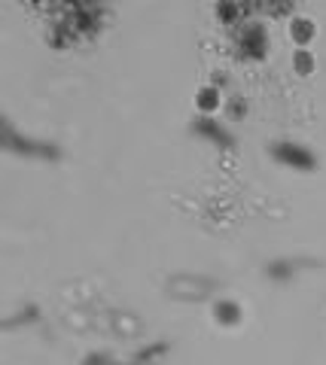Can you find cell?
Listing matches in <instances>:
<instances>
[{
    "instance_id": "cell-1",
    "label": "cell",
    "mask_w": 326,
    "mask_h": 365,
    "mask_svg": "<svg viewBox=\"0 0 326 365\" xmlns=\"http://www.w3.org/2000/svg\"><path fill=\"white\" fill-rule=\"evenodd\" d=\"M61 19L52 21V43L67 46V43H80L86 37H95L101 31V21L110 16L107 6H88V4H64L55 9Z\"/></svg>"
},
{
    "instance_id": "cell-2",
    "label": "cell",
    "mask_w": 326,
    "mask_h": 365,
    "mask_svg": "<svg viewBox=\"0 0 326 365\" xmlns=\"http://www.w3.org/2000/svg\"><path fill=\"white\" fill-rule=\"evenodd\" d=\"M4 150L6 153H16V155H25V158H40V162H55V158L61 155L58 143L37 140V137H28V134H19V128L9 119H4Z\"/></svg>"
},
{
    "instance_id": "cell-3",
    "label": "cell",
    "mask_w": 326,
    "mask_h": 365,
    "mask_svg": "<svg viewBox=\"0 0 326 365\" xmlns=\"http://www.w3.org/2000/svg\"><path fill=\"white\" fill-rule=\"evenodd\" d=\"M213 289H217V283L208 277H195V274H177L174 280H168V295L183 299V302H201Z\"/></svg>"
},
{
    "instance_id": "cell-4",
    "label": "cell",
    "mask_w": 326,
    "mask_h": 365,
    "mask_svg": "<svg viewBox=\"0 0 326 365\" xmlns=\"http://www.w3.org/2000/svg\"><path fill=\"white\" fill-rule=\"evenodd\" d=\"M272 155L277 158L280 165H287V168H293V170H311V168H317V158H314V153L308 150V146L293 143V140H275L272 143Z\"/></svg>"
},
{
    "instance_id": "cell-5",
    "label": "cell",
    "mask_w": 326,
    "mask_h": 365,
    "mask_svg": "<svg viewBox=\"0 0 326 365\" xmlns=\"http://www.w3.org/2000/svg\"><path fill=\"white\" fill-rule=\"evenodd\" d=\"M193 134L205 137L208 143L220 146V150H232V146H235V137H232V131H229L223 122L213 119L210 113H205V116H195V119H193Z\"/></svg>"
},
{
    "instance_id": "cell-6",
    "label": "cell",
    "mask_w": 326,
    "mask_h": 365,
    "mask_svg": "<svg viewBox=\"0 0 326 365\" xmlns=\"http://www.w3.org/2000/svg\"><path fill=\"white\" fill-rule=\"evenodd\" d=\"M238 49L244 58H263L265 49H268V37H265V28L260 21H244V28L238 34Z\"/></svg>"
},
{
    "instance_id": "cell-7",
    "label": "cell",
    "mask_w": 326,
    "mask_h": 365,
    "mask_svg": "<svg viewBox=\"0 0 326 365\" xmlns=\"http://www.w3.org/2000/svg\"><path fill=\"white\" fill-rule=\"evenodd\" d=\"M314 265H317L314 259H275V262H268V265H265V277L290 280V277H296L302 268H314Z\"/></svg>"
},
{
    "instance_id": "cell-8",
    "label": "cell",
    "mask_w": 326,
    "mask_h": 365,
    "mask_svg": "<svg viewBox=\"0 0 326 365\" xmlns=\"http://www.w3.org/2000/svg\"><path fill=\"white\" fill-rule=\"evenodd\" d=\"M213 314H217V323H223V326H235V323L241 319V307H238V302L223 299V302H217V307H213Z\"/></svg>"
},
{
    "instance_id": "cell-9",
    "label": "cell",
    "mask_w": 326,
    "mask_h": 365,
    "mask_svg": "<svg viewBox=\"0 0 326 365\" xmlns=\"http://www.w3.org/2000/svg\"><path fill=\"white\" fill-rule=\"evenodd\" d=\"M311 34H314V28H311V21H305V19H299V21H293V37H296L299 43H308V40H311Z\"/></svg>"
},
{
    "instance_id": "cell-10",
    "label": "cell",
    "mask_w": 326,
    "mask_h": 365,
    "mask_svg": "<svg viewBox=\"0 0 326 365\" xmlns=\"http://www.w3.org/2000/svg\"><path fill=\"white\" fill-rule=\"evenodd\" d=\"M198 104H201V110H213V107H217V88H201L198 91Z\"/></svg>"
},
{
    "instance_id": "cell-11",
    "label": "cell",
    "mask_w": 326,
    "mask_h": 365,
    "mask_svg": "<svg viewBox=\"0 0 326 365\" xmlns=\"http://www.w3.org/2000/svg\"><path fill=\"white\" fill-rule=\"evenodd\" d=\"M296 67H299L302 73H308V71H311V55H308V52H299V55H296Z\"/></svg>"
},
{
    "instance_id": "cell-12",
    "label": "cell",
    "mask_w": 326,
    "mask_h": 365,
    "mask_svg": "<svg viewBox=\"0 0 326 365\" xmlns=\"http://www.w3.org/2000/svg\"><path fill=\"white\" fill-rule=\"evenodd\" d=\"M107 362H110V359L104 356V353H92V356L86 359V365H107Z\"/></svg>"
}]
</instances>
